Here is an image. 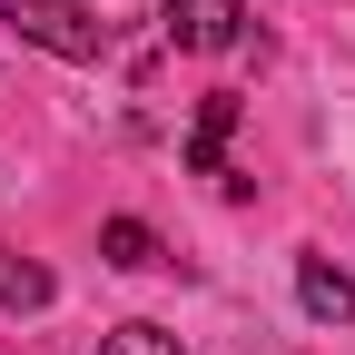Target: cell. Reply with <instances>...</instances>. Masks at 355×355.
<instances>
[{
    "instance_id": "7a4b0ae2",
    "label": "cell",
    "mask_w": 355,
    "mask_h": 355,
    "mask_svg": "<svg viewBox=\"0 0 355 355\" xmlns=\"http://www.w3.org/2000/svg\"><path fill=\"white\" fill-rule=\"evenodd\" d=\"M168 40L178 50H198V60H217V50H237L247 40V0H168Z\"/></svg>"
},
{
    "instance_id": "3957f363",
    "label": "cell",
    "mask_w": 355,
    "mask_h": 355,
    "mask_svg": "<svg viewBox=\"0 0 355 355\" xmlns=\"http://www.w3.org/2000/svg\"><path fill=\"white\" fill-rule=\"evenodd\" d=\"M227 139H237V89H207L198 128H188V168L198 178H227Z\"/></svg>"
},
{
    "instance_id": "277c9868",
    "label": "cell",
    "mask_w": 355,
    "mask_h": 355,
    "mask_svg": "<svg viewBox=\"0 0 355 355\" xmlns=\"http://www.w3.org/2000/svg\"><path fill=\"white\" fill-rule=\"evenodd\" d=\"M296 306H306L316 326H345V316H355V277L326 266V257H296Z\"/></svg>"
},
{
    "instance_id": "8992f818",
    "label": "cell",
    "mask_w": 355,
    "mask_h": 355,
    "mask_svg": "<svg viewBox=\"0 0 355 355\" xmlns=\"http://www.w3.org/2000/svg\"><path fill=\"white\" fill-rule=\"evenodd\" d=\"M99 247H109V266H158V237L139 227V217H109V227H99Z\"/></svg>"
},
{
    "instance_id": "52a82bcc",
    "label": "cell",
    "mask_w": 355,
    "mask_h": 355,
    "mask_svg": "<svg viewBox=\"0 0 355 355\" xmlns=\"http://www.w3.org/2000/svg\"><path fill=\"white\" fill-rule=\"evenodd\" d=\"M99 355H178V336H168V326H109Z\"/></svg>"
},
{
    "instance_id": "6da1fadb",
    "label": "cell",
    "mask_w": 355,
    "mask_h": 355,
    "mask_svg": "<svg viewBox=\"0 0 355 355\" xmlns=\"http://www.w3.org/2000/svg\"><path fill=\"white\" fill-rule=\"evenodd\" d=\"M0 20H10L30 50H50V60H99L109 50V20L89 10V0H0Z\"/></svg>"
},
{
    "instance_id": "5b68a950",
    "label": "cell",
    "mask_w": 355,
    "mask_h": 355,
    "mask_svg": "<svg viewBox=\"0 0 355 355\" xmlns=\"http://www.w3.org/2000/svg\"><path fill=\"white\" fill-rule=\"evenodd\" d=\"M50 296H60V286H50V266L20 257V247H0V306H10V316H40Z\"/></svg>"
}]
</instances>
